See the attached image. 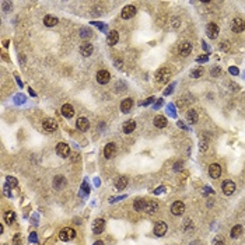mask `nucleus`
Masks as SVG:
<instances>
[{
  "mask_svg": "<svg viewBox=\"0 0 245 245\" xmlns=\"http://www.w3.org/2000/svg\"><path fill=\"white\" fill-rule=\"evenodd\" d=\"M4 220H6L7 224H13L14 222H16V213H14V211H6Z\"/></svg>",
  "mask_w": 245,
  "mask_h": 245,
  "instance_id": "nucleus-30",
  "label": "nucleus"
},
{
  "mask_svg": "<svg viewBox=\"0 0 245 245\" xmlns=\"http://www.w3.org/2000/svg\"><path fill=\"white\" fill-rule=\"evenodd\" d=\"M241 234H242V227H241V226H234L231 228V232H230L231 238H238Z\"/></svg>",
  "mask_w": 245,
  "mask_h": 245,
  "instance_id": "nucleus-28",
  "label": "nucleus"
},
{
  "mask_svg": "<svg viewBox=\"0 0 245 245\" xmlns=\"http://www.w3.org/2000/svg\"><path fill=\"white\" fill-rule=\"evenodd\" d=\"M56 153H58V156L66 158V157H69V154H70V147H69V144H66V143H58V146H56Z\"/></svg>",
  "mask_w": 245,
  "mask_h": 245,
  "instance_id": "nucleus-3",
  "label": "nucleus"
},
{
  "mask_svg": "<svg viewBox=\"0 0 245 245\" xmlns=\"http://www.w3.org/2000/svg\"><path fill=\"white\" fill-rule=\"evenodd\" d=\"M123 133H126V134H129V133H132L134 129H136V122L133 121V119H130V121H126L125 122V125H123Z\"/></svg>",
  "mask_w": 245,
  "mask_h": 245,
  "instance_id": "nucleus-22",
  "label": "nucleus"
},
{
  "mask_svg": "<svg viewBox=\"0 0 245 245\" xmlns=\"http://www.w3.org/2000/svg\"><path fill=\"white\" fill-rule=\"evenodd\" d=\"M154 100H156V98H154V97H150V98H149V100H146L144 102H142V105H149V104H151Z\"/></svg>",
  "mask_w": 245,
  "mask_h": 245,
  "instance_id": "nucleus-40",
  "label": "nucleus"
},
{
  "mask_svg": "<svg viewBox=\"0 0 245 245\" xmlns=\"http://www.w3.org/2000/svg\"><path fill=\"white\" fill-rule=\"evenodd\" d=\"M13 244L14 245H20V244H21V234H16V235H14Z\"/></svg>",
  "mask_w": 245,
  "mask_h": 245,
  "instance_id": "nucleus-36",
  "label": "nucleus"
},
{
  "mask_svg": "<svg viewBox=\"0 0 245 245\" xmlns=\"http://www.w3.org/2000/svg\"><path fill=\"white\" fill-rule=\"evenodd\" d=\"M104 228H105V222H104L102 219L94 220V223H92V232H94L95 235L101 234V232L104 231Z\"/></svg>",
  "mask_w": 245,
  "mask_h": 245,
  "instance_id": "nucleus-10",
  "label": "nucleus"
},
{
  "mask_svg": "<svg viewBox=\"0 0 245 245\" xmlns=\"http://www.w3.org/2000/svg\"><path fill=\"white\" fill-rule=\"evenodd\" d=\"M65 185H66V179H65V177H62V175L55 177V179H53V188H55V189H62Z\"/></svg>",
  "mask_w": 245,
  "mask_h": 245,
  "instance_id": "nucleus-25",
  "label": "nucleus"
},
{
  "mask_svg": "<svg viewBox=\"0 0 245 245\" xmlns=\"http://www.w3.org/2000/svg\"><path fill=\"white\" fill-rule=\"evenodd\" d=\"M92 52H94V46H92V44H90V42H83L81 44V46H80V53H81L84 58L91 56Z\"/></svg>",
  "mask_w": 245,
  "mask_h": 245,
  "instance_id": "nucleus-8",
  "label": "nucleus"
},
{
  "mask_svg": "<svg viewBox=\"0 0 245 245\" xmlns=\"http://www.w3.org/2000/svg\"><path fill=\"white\" fill-rule=\"evenodd\" d=\"M165 232H167V224L164 222H157L156 226H154V234L157 237H163Z\"/></svg>",
  "mask_w": 245,
  "mask_h": 245,
  "instance_id": "nucleus-15",
  "label": "nucleus"
},
{
  "mask_svg": "<svg viewBox=\"0 0 245 245\" xmlns=\"http://www.w3.org/2000/svg\"><path fill=\"white\" fill-rule=\"evenodd\" d=\"M199 147H201L202 151H206V150H207V140L203 139L202 142H201V144H199Z\"/></svg>",
  "mask_w": 245,
  "mask_h": 245,
  "instance_id": "nucleus-37",
  "label": "nucleus"
},
{
  "mask_svg": "<svg viewBox=\"0 0 245 245\" xmlns=\"http://www.w3.org/2000/svg\"><path fill=\"white\" fill-rule=\"evenodd\" d=\"M178 125H179V126H181V128H182V129H186V126H185V125H184V123H182V122H181V121H178Z\"/></svg>",
  "mask_w": 245,
  "mask_h": 245,
  "instance_id": "nucleus-47",
  "label": "nucleus"
},
{
  "mask_svg": "<svg viewBox=\"0 0 245 245\" xmlns=\"http://www.w3.org/2000/svg\"><path fill=\"white\" fill-rule=\"evenodd\" d=\"M119 41V34L118 31H115V29H112V31L108 32V35H107V44L109 45V46H113L116 42Z\"/></svg>",
  "mask_w": 245,
  "mask_h": 245,
  "instance_id": "nucleus-16",
  "label": "nucleus"
},
{
  "mask_svg": "<svg viewBox=\"0 0 245 245\" xmlns=\"http://www.w3.org/2000/svg\"><path fill=\"white\" fill-rule=\"evenodd\" d=\"M44 24L46 27H53V25H56V24H58V18H56V17H53V16H45Z\"/></svg>",
  "mask_w": 245,
  "mask_h": 245,
  "instance_id": "nucleus-27",
  "label": "nucleus"
},
{
  "mask_svg": "<svg viewBox=\"0 0 245 245\" xmlns=\"http://www.w3.org/2000/svg\"><path fill=\"white\" fill-rule=\"evenodd\" d=\"M206 34H207V37L210 38V39L217 38V35H219V27H217L214 23L207 24V27H206Z\"/></svg>",
  "mask_w": 245,
  "mask_h": 245,
  "instance_id": "nucleus-6",
  "label": "nucleus"
},
{
  "mask_svg": "<svg viewBox=\"0 0 245 245\" xmlns=\"http://www.w3.org/2000/svg\"><path fill=\"white\" fill-rule=\"evenodd\" d=\"M222 188H223V193H224V195L230 196V195H232V193H234L235 184L232 181H230V179H227V181L223 182V186Z\"/></svg>",
  "mask_w": 245,
  "mask_h": 245,
  "instance_id": "nucleus-7",
  "label": "nucleus"
},
{
  "mask_svg": "<svg viewBox=\"0 0 245 245\" xmlns=\"http://www.w3.org/2000/svg\"><path fill=\"white\" fill-rule=\"evenodd\" d=\"M74 237H76V231H74L73 228H70V227L62 228L60 231H59V238H60L62 241H65V242H67V241H71Z\"/></svg>",
  "mask_w": 245,
  "mask_h": 245,
  "instance_id": "nucleus-2",
  "label": "nucleus"
},
{
  "mask_svg": "<svg viewBox=\"0 0 245 245\" xmlns=\"http://www.w3.org/2000/svg\"><path fill=\"white\" fill-rule=\"evenodd\" d=\"M230 73H231V74H238V69L237 67H230Z\"/></svg>",
  "mask_w": 245,
  "mask_h": 245,
  "instance_id": "nucleus-41",
  "label": "nucleus"
},
{
  "mask_svg": "<svg viewBox=\"0 0 245 245\" xmlns=\"http://www.w3.org/2000/svg\"><path fill=\"white\" fill-rule=\"evenodd\" d=\"M29 240H31V241H37V237H35V234H34V232H32V234H31V237H29Z\"/></svg>",
  "mask_w": 245,
  "mask_h": 245,
  "instance_id": "nucleus-45",
  "label": "nucleus"
},
{
  "mask_svg": "<svg viewBox=\"0 0 245 245\" xmlns=\"http://www.w3.org/2000/svg\"><path fill=\"white\" fill-rule=\"evenodd\" d=\"M109 80H111V74L108 70H100L97 73V81L100 84H108Z\"/></svg>",
  "mask_w": 245,
  "mask_h": 245,
  "instance_id": "nucleus-5",
  "label": "nucleus"
},
{
  "mask_svg": "<svg viewBox=\"0 0 245 245\" xmlns=\"http://www.w3.org/2000/svg\"><path fill=\"white\" fill-rule=\"evenodd\" d=\"M181 165H182V161H179V163H175V167H174V168H175V169H179V168H181Z\"/></svg>",
  "mask_w": 245,
  "mask_h": 245,
  "instance_id": "nucleus-44",
  "label": "nucleus"
},
{
  "mask_svg": "<svg viewBox=\"0 0 245 245\" xmlns=\"http://www.w3.org/2000/svg\"><path fill=\"white\" fill-rule=\"evenodd\" d=\"M153 122H154V126L158 128V129H163V128L167 126V118L163 115H157Z\"/></svg>",
  "mask_w": 245,
  "mask_h": 245,
  "instance_id": "nucleus-21",
  "label": "nucleus"
},
{
  "mask_svg": "<svg viewBox=\"0 0 245 245\" xmlns=\"http://www.w3.org/2000/svg\"><path fill=\"white\" fill-rule=\"evenodd\" d=\"M171 76H172V71H171V69H168V67H161V69H158V70L156 71V81L157 83H168L169 81V79H171Z\"/></svg>",
  "mask_w": 245,
  "mask_h": 245,
  "instance_id": "nucleus-1",
  "label": "nucleus"
},
{
  "mask_svg": "<svg viewBox=\"0 0 245 245\" xmlns=\"http://www.w3.org/2000/svg\"><path fill=\"white\" fill-rule=\"evenodd\" d=\"M42 126H44V130H46V132H55L56 128H58V123H56L55 119L46 118V119H44Z\"/></svg>",
  "mask_w": 245,
  "mask_h": 245,
  "instance_id": "nucleus-4",
  "label": "nucleus"
},
{
  "mask_svg": "<svg viewBox=\"0 0 245 245\" xmlns=\"http://www.w3.org/2000/svg\"><path fill=\"white\" fill-rule=\"evenodd\" d=\"M223 244H224V240L222 237H217L216 241H214V245H223Z\"/></svg>",
  "mask_w": 245,
  "mask_h": 245,
  "instance_id": "nucleus-39",
  "label": "nucleus"
},
{
  "mask_svg": "<svg viewBox=\"0 0 245 245\" xmlns=\"http://www.w3.org/2000/svg\"><path fill=\"white\" fill-rule=\"evenodd\" d=\"M94 245H104V242H102V241H95Z\"/></svg>",
  "mask_w": 245,
  "mask_h": 245,
  "instance_id": "nucleus-48",
  "label": "nucleus"
},
{
  "mask_svg": "<svg viewBox=\"0 0 245 245\" xmlns=\"http://www.w3.org/2000/svg\"><path fill=\"white\" fill-rule=\"evenodd\" d=\"M115 185H116V189H125L126 185H128V178L126 177H119Z\"/></svg>",
  "mask_w": 245,
  "mask_h": 245,
  "instance_id": "nucleus-29",
  "label": "nucleus"
},
{
  "mask_svg": "<svg viewBox=\"0 0 245 245\" xmlns=\"http://www.w3.org/2000/svg\"><path fill=\"white\" fill-rule=\"evenodd\" d=\"M203 74V69L199 67V69H195V70H192V73H190V77H193V79H199Z\"/></svg>",
  "mask_w": 245,
  "mask_h": 245,
  "instance_id": "nucleus-31",
  "label": "nucleus"
},
{
  "mask_svg": "<svg viewBox=\"0 0 245 245\" xmlns=\"http://www.w3.org/2000/svg\"><path fill=\"white\" fill-rule=\"evenodd\" d=\"M62 115L65 116V118H71V116L74 115V109L73 107L70 105V104H65L63 107H62Z\"/></svg>",
  "mask_w": 245,
  "mask_h": 245,
  "instance_id": "nucleus-23",
  "label": "nucleus"
},
{
  "mask_svg": "<svg viewBox=\"0 0 245 245\" xmlns=\"http://www.w3.org/2000/svg\"><path fill=\"white\" fill-rule=\"evenodd\" d=\"M134 14H136V7H134V6H126V7H123V10H122L121 17L123 20H129V18H132Z\"/></svg>",
  "mask_w": 245,
  "mask_h": 245,
  "instance_id": "nucleus-12",
  "label": "nucleus"
},
{
  "mask_svg": "<svg viewBox=\"0 0 245 245\" xmlns=\"http://www.w3.org/2000/svg\"><path fill=\"white\" fill-rule=\"evenodd\" d=\"M230 86H231V87H232L231 90H235V91H237V90H238V86H237V84H232V83H231V84H230Z\"/></svg>",
  "mask_w": 245,
  "mask_h": 245,
  "instance_id": "nucleus-46",
  "label": "nucleus"
},
{
  "mask_svg": "<svg viewBox=\"0 0 245 245\" xmlns=\"http://www.w3.org/2000/svg\"><path fill=\"white\" fill-rule=\"evenodd\" d=\"M115 154H116L115 143H108V144L104 147V156H105V158H112V157H115Z\"/></svg>",
  "mask_w": 245,
  "mask_h": 245,
  "instance_id": "nucleus-14",
  "label": "nucleus"
},
{
  "mask_svg": "<svg viewBox=\"0 0 245 245\" xmlns=\"http://www.w3.org/2000/svg\"><path fill=\"white\" fill-rule=\"evenodd\" d=\"M198 118H199V115H198V111L196 109H189L186 113V121L189 122V123H196L198 122Z\"/></svg>",
  "mask_w": 245,
  "mask_h": 245,
  "instance_id": "nucleus-24",
  "label": "nucleus"
},
{
  "mask_svg": "<svg viewBox=\"0 0 245 245\" xmlns=\"http://www.w3.org/2000/svg\"><path fill=\"white\" fill-rule=\"evenodd\" d=\"M91 31H90V29H87V28H83L81 29V34H80V37L81 38H90L91 37Z\"/></svg>",
  "mask_w": 245,
  "mask_h": 245,
  "instance_id": "nucleus-33",
  "label": "nucleus"
},
{
  "mask_svg": "<svg viewBox=\"0 0 245 245\" xmlns=\"http://www.w3.org/2000/svg\"><path fill=\"white\" fill-rule=\"evenodd\" d=\"M174 87H175V84H171V86H169V88L165 91V94H169V92L172 91V88H174Z\"/></svg>",
  "mask_w": 245,
  "mask_h": 245,
  "instance_id": "nucleus-43",
  "label": "nucleus"
},
{
  "mask_svg": "<svg viewBox=\"0 0 245 245\" xmlns=\"http://www.w3.org/2000/svg\"><path fill=\"white\" fill-rule=\"evenodd\" d=\"M209 175L213 179L220 178V175H222V167L219 164H210V167H209Z\"/></svg>",
  "mask_w": 245,
  "mask_h": 245,
  "instance_id": "nucleus-13",
  "label": "nucleus"
},
{
  "mask_svg": "<svg viewBox=\"0 0 245 245\" xmlns=\"http://www.w3.org/2000/svg\"><path fill=\"white\" fill-rule=\"evenodd\" d=\"M220 49L224 50V52H227V50L230 49V42H228V41H224V42H222V45H220Z\"/></svg>",
  "mask_w": 245,
  "mask_h": 245,
  "instance_id": "nucleus-35",
  "label": "nucleus"
},
{
  "mask_svg": "<svg viewBox=\"0 0 245 245\" xmlns=\"http://www.w3.org/2000/svg\"><path fill=\"white\" fill-rule=\"evenodd\" d=\"M185 211V205L182 202H174L171 206V213L174 214V216H181V214H184Z\"/></svg>",
  "mask_w": 245,
  "mask_h": 245,
  "instance_id": "nucleus-11",
  "label": "nucleus"
},
{
  "mask_svg": "<svg viewBox=\"0 0 245 245\" xmlns=\"http://www.w3.org/2000/svg\"><path fill=\"white\" fill-rule=\"evenodd\" d=\"M207 59H209V58H207L206 55H205V56H199V58L196 59V62H198V63H205V62H207Z\"/></svg>",
  "mask_w": 245,
  "mask_h": 245,
  "instance_id": "nucleus-38",
  "label": "nucleus"
},
{
  "mask_svg": "<svg viewBox=\"0 0 245 245\" xmlns=\"http://www.w3.org/2000/svg\"><path fill=\"white\" fill-rule=\"evenodd\" d=\"M132 107H133V100H132V98H125V100L121 102V111L125 112V113H128L130 109H132Z\"/></svg>",
  "mask_w": 245,
  "mask_h": 245,
  "instance_id": "nucleus-18",
  "label": "nucleus"
},
{
  "mask_svg": "<svg viewBox=\"0 0 245 245\" xmlns=\"http://www.w3.org/2000/svg\"><path fill=\"white\" fill-rule=\"evenodd\" d=\"M210 73H211V76H214V77H219V76H220V74H222V73H223V71H222V69H220L219 66H216V67H214V69H213V70H211V71H210Z\"/></svg>",
  "mask_w": 245,
  "mask_h": 245,
  "instance_id": "nucleus-34",
  "label": "nucleus"
},
{
  "mask_svg": "<svg viewBox=\"0 0 245 245\" xmlns=\"http://www.w3.org/2000/svg\"><path fill=\"white\" fill-rule=\"evenodd\" d=\"M133 207H134V210H136V211H143V210H144V207H146V201H144V199H136V201H134Z\"/></svg>",
  "mask_w": 245,
  "mask_h": 245,
  "instance_id": "nucleus-26",
  "label": "nucleus"
},
{
  "mask_svg": "<svg viewBox=\"0 0 245 245\" xmlns=\"http://www.w3.org/2000/svg\"><path fill=\"white\" fill-rule=\"evenodd\" d=\"M192 52V44L190 42H182L181 44V46H179V53H181L182 56H188L189 53Z\"/></svg>",
  "mask_w": 245,
  "mask_h": 245,
  "instance_id": "nucleus-17",
  "label": "nucleus"
},
{
  "mask_svg": "<svg viewBox=\"0 0 245 245\" xmlns=\"http://www.w3.org/2000/svg\"><path fill=\"white\" fill-rule=\"evenodd\" d=\"M157 209H158V203L157 202H154V201H147V202H146V207H144L146 213L153 214V213H156V211H157Z\"/></svg>",
  "mask_w": 245,
  "mask_h": 245,
  "instance_id": "nucleus-20",
  "label": "nucleus"
},
{
  "mask_svg": "<svg viewBox=\"0 0 245 245\" xmlns=\"http://www.w3.org/2000/svg\"><path fill=\"white\" fill-rule=\"evenodd\" d=\"M17 184H18V182H17V179L14 177H7V185L10 188H16Z\"/></svg>",
  "mask_w": 245,
  "mask_h": 245,
  "instance_id": "nucleus-32",
  "label": "nucleus"
},
{
  "mask_svg": "<svg viewBox=\"0 0 245 245\" xmlns=\"http://www.w3.org/2000/svg\"><path fill=\"white\" fill-rule=\"evenodd\" d=\"M231 29H232V32H237V34L242 32L245 29V21L241 18H234V21L231 24Z\"/></svg>",
  "mask_w": 245,
  "mask_h": 245,
  "instance_id": "nucleus-9",
  "label": "nucleus"
},
{
  "mask_svg": "<svg viewBox=\"0 0 245 245\" xmlns=\"http://www.w3.org/2000/svg\"><path fill=\"white\" fill-rule=\"evenodd\" d=\"M88 128H90V122H88V119L87 118H79L77 119V129L79 130H81V132H86V130H88Z\"/></svg>",
  "mask_w": 245,
  "mask_h": 245,
  "instance_id": "nucleus-19",
  "label": "nucleus"
},
{
  "mask_svg": "<svg viewBox=\"0 0 245 245\" xmlns=\"http://www.w3.org/2000/svg\"><path fill=\"white\" fill-rule=\"evenodd\" d=\"M161 104H163V100H158V102H157V104H154V108H160Z\"/></svg>",
  "mask_w": 245,
  "mask_h": 245,
  "instance_id": "nucleus-42",
  "label": "nucleus"
}]
</instances>
